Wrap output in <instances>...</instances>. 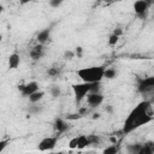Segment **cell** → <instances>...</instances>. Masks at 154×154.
I'll use <instances>...</instances> for the list:
<instances>
[{
  "mask_svg": "<svg viewBox=\"0 0 154 154\" xmlns=\"http://www.w3.org/2000/svg\"><path fill=\"white\" fill-rule=\"evenodd\" d=\"M53 128H54L55 132L58 135H60V134L66 132L70 129V125H69V123L65 119H63V118H55V120L53 123Z\"/></svg>",
  "mask_w": 154,
  "mask_h": 154,
  "instance_id": "obj_9",
  "label": "cell"
},
{
  "mask_svg": "<svg viewBox=\"0 0 154 154\" xmlns=\"http://www.w3.org/2000/svg\"><path fill=\"white\" fill-rule=\"evenodd\" d=\"M142 146H143V143H138V142L130 143L126 146V152H128V154H138Z\"/></svg>",
  "mask_w": 154,
  "mask_h": 154,
  "instance_id": "obj_14",
  "label": "cell"
},
{
  "mask_svg": "<svg viewBox=\"0 0 154 154\" xmlns=\"http://www.w3.org/2000/svg\"><path fill=\"white\" fill-rule=\"evenodd\" d=\"M41 109H42V107H38V106H36V107H30V108H29V112H30V113H38Z\"/></svg>",
  "mask_w": 154,
  "mask_h": 154,
  "instance_id": "obj_30",
  "label": "cell"
},
{
  "mask_svg": "<svg viewBox=\"0 0 154 154\" xmlns=\"http://www.w3.org/2000/svg\"><path fill=\"white\" fill-rule=\"evenodd\" d=\"M47 73H48V76H51V77H55V76H58L59 70H58L57 67H49L48 71H47Z\"/></svg>",
  "mask_w": 154,
  "mask_h": 154,
  "instance_id": "obj_24",
  "label": "cell"
},
{
  "mask_svg": "<svg viewBox=\"0 0 154 154\" xmlns=\"http://www.w3.org/2000/svg\"><path fill=\"white\" fill-rule=\"evenodd\" d=\"M75 54H76V57L77 58H81L82 57V54H83V48L82 47H76V49H75Z\"/></svg>",
  "mask_w": 154,
  "mask_h": 154,
  "instance_id": "obj_28",
  "label": "cell"
},
{
  "mask_svg": "<svg viewBox=\"0 0 154 154\" xmlns=\"http://www.w3.org/2000/svg\"><path fill=\"white\" fill-rule=\"evenodd\" d=\"M154 116L152 112V103L148 100H144L140 102L126 117L124 125L122 128V134L128 135L132 132L134 130L141 128L142 125H146L153 120Z\"/></svg>",
  "mask_w": 154,
  "mask_h": 154,
  "instance_id": "obj_1",
  "label": "cell"
},
{
  "mask_svg": "<svg viewBox=\"0 0 154 154\" xmlns=\"http://www.w3.org/2000/svg\"><path fill=\"white\" fill-rule=\"evenodd\" d=\"M60 94H61V90H60V88H59L58 85H53V87L51 88V95H52L54 99H55V97H59Z\"/></svg>",
  "mask_w": 154,
  "mask_h": 154,
  "instance_id": "obj_19",
  "label": "cell"
},
{
  "mask_svg": "<svg viewBox=\"0 0 154 154\" xmlns=\"http://www.w3.org/2000/svg\"><path fill=\"white\" fill-rule=\"evenodd\" d=\"M90 144L89 142V138H88V135H79L78 136V146H77V149H83L85 147H88Z\"/></svg>",
  "mask_w": 154,
  "mask_h": 154,
  "instance_id": "obj_15",
  "label": "cell"
},
{
  "mask_svg": "<svg viewBox=\"0 0 154 154\" xmlns=\"http://www.w3.org/2000/svg\"><path fill=\"white\" fill-rule=\"evenodd\" d=\"M43 54H45V46L43 45H36V46H34L31 49H30V52H29V55H30V58L32 59V60H38V59H41L42 57H43Z\"/></svg>",
  "mask_w": 154,
  "mask_h": 154,
  "instance_id": "obj_10",
  "label": "cell"
},
{
  "mask_svg": "<svg viewBox=\"0 0 154 154\" xmlns=\"http://www.w3.org/2000/svg\"><path fill=\"white\" fill-rule=\"evenodd\" d=\"M117 76V71L112 67L109 69H105V75H103V78H107V79H112Z\"/></svg>",
  "mask_w": 154,
  "mask_h": 154,
  "instance_id": "obj_18",
  "label": "cell"
},
{
  "mask_svg": "<svg viewBox=\"0 0 154 154\" xmlns=\"http://www.w3.org/2000/svg\"><path fill=\"white\" fill-rule=\"evenodd\" d=\"M57 142H58V137L57 136H48V137H45L42 138L38 144H37V149L40 152H48V150H52L55 148L57 146Z\"/></svg>",
  "mask_w": 154,
  "mask_h": 154,
  "instance_id": "obj_6",
  "label": "cell"
},
{
  "mask_svg": "<svg viewBox=\"0 0 154 154\" xmlns=\"http://www.w3.org/2000/svg\"><path fill=\"white\" fill-rule=\"evenodd\" d=\"M20 64V57L18 53H12L8 57V67L10 69H17Z\"/></svg>",
  "mask_w": 154,
  "mask_h": 154,
  "instance_id": "obj_12",
  "label": "cell"
},
{
  "mask_svg": "<svg viewBox=\"0 0 154 154\" xmlns=\"http://www.w3.org/2000/svg\"><path fill=\"white\" fill-rule=\"evenodd\" d=\"M138 154H154V141L144 142Z\"/></svg>",
  "mask_w": 154,
  "mask_h": 154,
  "instance_id": "obj_13",
  "label": "cell"
},
{
  "mask_svg": "<svg viewBox=\"0 0 154 154\" xmlns=\"http://www.w3.org/2000/svg\"><path fill=\"white\" fill-rule=\"evenodd\" d=\"M118 152H119V146L118 144H111L102 150V154H118Z\"/></svg>",
  "mask_w": 154,
  "mask_h": 154,
  "instance_id": "obj_17",
  "label": "cell"
},
{
  "mask_svg": "<svg viewBox=\"0 0 154 154\" xmlns=\"http://www.w3.org/2000/svg\"><path fill=\"white\" fill-rule=\"evenodd\" d=\"M102 102H103V95L101 93H89L87 95V103L91 108L99 107Z\"/></svg>",
  "mask_w": 154,
  "mask_h": 154,
  "instance_id": "obj_8",
  "label": "cell"
},
{
  "mask_svg": "<svg viewBox=\"0 0 154 154\" xmlns=\"http://www.w3.org/2000/svg\"><path fill=\"white\" fill-rule=\"evenodd\" d=\"M75 57H76V54H75L73 51H66L65 54H64V58L67 59V60H71V59H73Z\"/></svg>",
  "mask_w": 154,
  "mask_h": 154,
  "instance_id": "obj_25",
  "label": "cell"
},
{
  "mask_svg": "<svg viewBox=\"0 0 154 154\" xmlns=\"http://www.w3.org/2000/svg\"><path fill=\"white\" fill-rule=\"evenodd\" d=\"M78 113H79V114H81V116L83 117V116H84L85 113H88V108H87V107H82V108H79Z\"/></svg>",
  "mask_w": 154,
  "mask_h": 154,
  "instance_id": "obj_31",
  "label": "cell"
},
{
  "mask_svg": "<svg viewBox=\"0 0 154 154\" xmlns=\"http://www.w3.org/2000/svg\"><path fill=\"white\" fill-rule=\"evenodd\" d=\"M150 1L147 0H137L134 2V11L136 13V16L140 19H146L148 11H149V6H150Z\"/></svg>",
  "mask_w": 154,
  "mask_h": 154,
  "instance_id": "obj_5",
  "label": "cell"
},
{
  "mask_svg": "<svg viewBox=\"0 0 154 154\" xmlns=\"http://www.w3.org/2000/svg\"><path fill=\"white\" fill-rule=\"evenodd\" d=\"M67 120H77V119H79V118H82V116L77 112V113H69V114H66V117H65Z\"/></svg>",
  "mask_w": 154,
  "mask_h": 154,
  "instance_id": "obj_20",
  "label": "cell"
},
{
  "mask_svg": "<svg viewBox=\"0 0 154 154\" xmlns=\"http://www.w3.org/2000/svg\"><path fill=\"white\" fill-rule=\"evenodd\" d=\"M60 5H61V0H51L49 1V6L51 7H54L55 8V7H59Z\"/></svg>",
  "mask_w": 154,
  "mask_h": 154,
  "instance_id": "obj_27",
  "label": "cell"
},
{
  "mask_svg": "<svg viewBox=\"0 0 154 154\" xmlns=\"http://www.w3.org/2000/svg\"><path fill=\"white\" fill-rule=\"evenodd\" d=\"M88 138H89L90 144H97L100 142V138L96 135H88Z\"/></svg>",
  "mask_w": 154,
  "mask_h": 154,
  "instance_id": "obj_23",
  "label": "cell"
},
{
  "mask_svg": "<svg viewBox=\"0 0 154 154\" xmlns=\"http://www.w3.org/2000/svg\"><path fill=\"white\" fill-rule=\"evenodd\" d=\"M76 75L85 83H100L105 75L103 66H89L77 70Z\"/></svg>",
  "mask_w": 154,
  "mask_h": 154,
  "instance_id": "obj_2",
  "label": "cell"
},
{
  "mask_svg": "<svg viewBox=\"0 0 154 154\" xmlns=\"http://www.w3.org/2000/svg\"><path fill=\"white\" fill-rule=\"evenodd\" d=\"M100 83H91V90H90V93H100V89H101Z\"/></svg>",
  "mask_w": 154,
  "mask_h": 154,
  "instance_id": "obj_26",
  "label": "cell"
},
{
  "mask_svg": "<svg viewBox=\"0 0 154 154\" xmlns=\"http://www.w3.org/2000/svg\"><path fill=\"white\" fill-rule=\"evenodd\" d=\"M118 40H119V37H118L117 35L112 34V35H109V37H108V45H109V46H116V43L118 42Z\"/></svg>",
  "mask_w": 154,
  "mask_h": 154,
  "instance_id": "obj_22",
  "label": "cell"
},
{
  "mask_svg": "<svg viewBox=\"0 0 154 154\" xmlns=\"http://www.w3.org/2000/svg\"><path fill=\"white\" fill-rule=\"evenodd\" d=\"M54 154H63V153H54Z\"/></svg>",
  "mask_w": 154,
  "mask_h": 154,
  "instance_id": "obj_36",
  "label": "cell"
},
{
  "mask_svg": "<svg viewBox=\"0 0 154 154\" xmlns=\"http://www.w3.org/2000/svg\"><path fill=\"white\" fill-rule=\"evenodd\" d=\"M77 146H78V136L71 138L70 142H69V148H70V149H76Z\"/></svg>",
  "mask_w": 154,
  "mask_h": 154,
  "instance_id": "obj_21",
  "label": "cell"
},
{
  "mask_svg": "<svg viewBox=\"0 0 154 154\" xmlns=\"http://www.w3.org/2000/svg\"><path fill=\"white\" fill-rule=\"evenodd\" d=\"M100 118V114L99 113H94L93 114V119H99Z\"/></svg>",
  "mask_w": 154,
  "mask_h": 154,
  "instance_id": "obj_35",
  "label": "cell"
},
{
  "mask_svg": "<svg viewBox=\"0 0 154 154\" xmlns=\"http://www.w3.org/2000/svg\"><path fill=\"white\" fill-rule=\"evenodd\" d=\"M72 90H73V95H75V101L76 103H79L84 97H87V95L90 93L91 90V83H76L72 84Z\"/></svg>",
  "mask_w": 154,
  "mask_h": 154,
  "instance_id": "obj_3",
  "label": "cell"
},
{
  "mask_svg": "<svg viewBox=\"0 0 154 154\" xmlns=\"http://www.w3.org/2000/svg\"><path fill=\"white\" fill-rule=\"evenodd\" d=\"M106 112L112 113V112H113V107H112L111 105H107V106H106Z\"/></svg>",
  "mask_w": 154,
  "mask_h": 154,
  "instance_id": "obj_33",
  "label": "cell"
},
{
  "mask_svg": "<svg viewBox=\"0 0 154 154\" xmlns=\"http://www.w3.org/2000/svg\"><path fill=\"white\" fill-rule=\"evenodd\" d=\"M51 28H46V29H43V30H41L38 34H37V36H36V40H37V42L40 43V45H45L48 40H49V36H51Z\"/></svg>",
  "mask_w": 154,
  "mask_h": 154,
  "instance_id": "obj_11",
  "label": "cell"
},
{
  "mask_svg": "<svg viewBox=\"0 0 154 154\" xmlns=\"http://www.w3.org/2000/svg\"><path fill=\"white\" fill-rule=\"evenodd\" d=\"M43 96H45V91L38 90V91H36V93H34V94H31V95L29 96V101H30L31 103H36V102H38L40 100H42Z\"/></svg>",
  "mask_w": 154,
  "mask_h": 154,
  "instance_id": "obj_16",
  "label": "cell"
},
{
  "mask_svg": "<svg viewBox=\"0 0 154 154\" xmlns=\"http://www.w3.org/2000/svg\"><path fill=\"white\" fill-rule=\"evenodd\" d=\"M137 90L142 95H153L154 94V76L146 78H140L137 81Z\"/></svg>",
  "mask_w": 154,
  "mask_h": 154,
  "instance_id": "obj_4",
  "label": "cell"
},
{
  "mask_svg": "<svg viewBox=\"0 0 154 154\" xmlns=\"http://www.w3.org/2000/svg\"><path fill=\"white\" fill-rule=\"evenodd\" d=\"M7 143H10V141H8V140H2V141L0 142V152H4L5 147L7 146Z\"/></svg>",
  "mask_w": 154,
  "mask_h": 154,
  "instance_id": "obj_29",
  "label": "cell"
},
{
  "mask_svg": "<svg viewBox=\"0 0 154 154\" xmlns=\"http://www.w3.org/2000/svg\"><path fill=\"white\" fill-rule=\"evenodd\" d=\"M18 90L20 91V94L23 96H30L31 94L38 91V83L32 81V82H29V83H25V84H19L18 87Z\"/></svg>",
  "mask_w": 154,
  "mask_h": 154,
  "instance_id": "obj_7",
  "label": "cell"
},
{
  "mask_svg": "<svg viewBox=\"0 0 154 154\" xmlns=\"http://www.w3.org/2000/svg\"><path fill=\"white\" fill-rule=\"evenodd\" d=\"M111 142H112L113 144H117V138H116L114 136H112V137H111Z\"/></svg>",
  "mask_w": 154,
  "mask_h": 154,
  "instance_id": "obj_34",
  "label": "cell"
},
{
  "mask_svg": "<svg viewBox=\"0 0 154 154\" xmlns=\"http://www.w3.org/2000/svg\"><path fill=\"white\" fill-rule=\"evenodd\" d=\"M113 34H114V35H117V36L119 37V36H120V35L123 34V30H122L120 28H117V29H114V31H113Z\"/></svg>",
  "mask_w": 154,
  "mask_h": 154,
  "instance_id": "obj_32",
  "label": "cell"
}]
</instances>
